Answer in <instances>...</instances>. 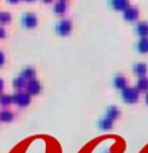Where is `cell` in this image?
<instances>
[{"instance_id": "1", "label": "cell", "mask_w": 148, "mask_h": 153, "mask_svg": "<svg viewBox=\"0 0 148 153\" xmlns=\"http://www.w3.org/2000/svg\"><path fill=\"white\" fill-rule=\"evenodd\" d=\"M121 98L127 103H136L139 100V91L136 87H125L121 91Z\"/></svg>"}, {"instance_id": "2", "label": "cell", "mask_w": 148, "mask_h": 153, "mask_svg": "<svg viewBox=\"0 0 148 153\" xmlns=\"http://www.w3.org/2000/svg\"><path fill=\"white\" fill-rule=\"evenodd\" d=\"M55 31L58 32L62 36H66V35L70 34L72 31V22L66 20V19H62V20L58 22V24L55 26Z\"/></svg>"}, {"instance_id": "3", "label": "cell", "mask_w": 148, "mask_h": 153, "mask_svg": "<svg viewBox=\"0 0 148 153\" xmlns=\"http://www.w3.org/2000/svg\"><path fill=\"white\" fill-rule=\"evenodd\" d=\"M22 24H23L26 28H32L38 24V19L34 13H24L22 16Z\"/></svg>"}, {"instance_id": "4", "label": "cell", "mask_w": 148, "mask_h": 153, "mask_svg": "<svg viewBox=\"0 0 148 153\" xmlns=\"http://www.w3.org/2000/svg\"><path fill=\"white\" fill-rule=\"evenodd\" d=\"M12 101L19 106H27L30 103V94H26V93H16L12 97Z\"/></svg>"}, {"instance_id": "5", "label": "cell", "mask_w": 148, "mask_h": 153, "mask_svg": "<svg viewBox=\"0 0 148 153\" xmlns=\"http://www.w3.org/2000/svg\"><path fill=\"white\" fill-rule=\"evenodd\" d=\"M124 19H125V20H128V22L138 20V19H139V10L136 7L129 5V7L124 11Z\"/></svg>"}, {"instance_id": "6", "label": "cell", "mask_w": 148, "mask_h": 153, "mask_svg": "<svg viewBox=\"0 0 148 153\" xmlns=\"http://www.w3.org/2000/svg\"><path fill=\"white\" fill-rule=\"evenodd\" d=\"M109 4L116 11H125L129 7V1L128 0H109Z\"/></svg>"}, {"instance_id": "7", "label": "cell", "mask_w": 148, "mask_h": 153, "mask_svg": "<svg viewBox=\"0 0 148 153\" xmlns=\"http://www.w3.org/2000/svg\"><path fill=\"white\" fill-rule=\"evenodd\" d=\"M113 85H114V87H116L117 90H124L125 87H128L127 85H128V82H127V78H125L124 75H121V74H119V75H116L114 76V79H113Z\"/></svg>"}, {"instance_id": "8", "label": "cell", "mask_w": 148, "mask_h": 153, "mask_svg": "<svg viewBox=\"0 0 148 153\" xmlns=\"http://www.w3.org/2000/svg\"><path fill=\"white\" fill-rule=\"evenodd\" d=\"M40 89H42L40 83L38 81H35V79H31V81H28V83H27V90H28L30 94H39Z\"/></svg>"}, {"instance_id": "9", "label": "cell", "mask_w": 148, "mask_h": 153, "mask_svg": "<svg viewBox=\"0 0 148 153\" xmlns=\"http://www.w3.org/2000/svg\"><path fill=\"white\" fill-rule=\"evenodd\" d=\"M147 65L144 63V62H140V63H136L135 66H133V73H135L136 75L139 76V78H141V76H146L147 74Z\"/></svg>"}, {"instance_id": "10", "label": "cell", "mask_w": 148, "mask_h": 153, "mask_svg": "<svg viewBox=\"0 0 148 153\" xmlns=\"http://www.w3.org/2000/svg\"><path fill=\"white\" fill-rule=\"evenodd\" d=\"M136 32L139 34L140 38H147L148 36V23L147 22H139L136 24Z\"/></svg>"}, {"instance_id": "11", "label": "cell", "mask_w": 148, "mask_h": 153, "mask_svg": "<svg viewBox=\"0 0 148 153\" xmlns=\"http://www.w3.org/2000/svg\"><path fill=\"white\" fill-rule=\"evenodd\" d=\"M136 89H138V91H143L146 93L148 91V78L147 76H141V78H139L138 83H136Z\"/></svg>"}, {"instance_id": "12", "label": "cell", "mask_w": 148, "mask_h": 153, "mask_svg": "<svg viewBox=\"0 0 148 153\" xmlns=\"http://www.w3.org/2000/svg\"><path fill=\"white\" fill-rule=\"evenodd\" d=\"M136 48H138L139 53L147 54L148 53V38H140V40L136 45Z\"/></svg>"}, {"instance_id": "13", "label": "cell", "mask_w": 148, "mask_h": 153, "mask_svg": "<svg viewBox=\"0 0 148 153\" xmlns=\"http://www.w3.org/2000/svg\"><path fill=\"white\" fill-rule=\"evenodd\" d=\"M119 116H120L119 109H117L116 106H109L108 110H106V118L111 120V121H113V120H116Z\"/></svg>"}, {"instance_id": "14", "label": "cell", "mask_w": 148, "mask_h": 153, "mask_svg": "<svg viewBox=\"0 0 148 153\" xmlns=\"http://www.w3.org/2000/svg\"><path fill=\"white\" fill-rule=\"evenodd\" d=\"M54 12H55L57 15H62V13L66 12V4H65V1L55 3V5H54Z\"/></svg>"}, {"instance_id": "15", "label": "cell", "mask_w": 148, "mask_h": 153, "mask_svg": "<svg viewBox=\"0 0 148 153\" xmlns=\"http://www.w3.org/2000/svg\"><path fill=\"white\" fill-rule=\"evenodd\" d=\"M34 75H35V71H34V69H31V67H26V69L22 71V78L23 79H28V81H31L32 78H34Z\"/></svg>"}, {"instance_id": "16", "label": "cell", "mask_w": 148, "mask_h": 153, "mask_svg": "<svg viewBox=\"0 0 148 153\" xmlns=\"http://www.w3.org/2000/svg\"><path fill=\"white\" fill-rule=\"evenodd\" d=\"M112 125H113V121H111V120H108V118H102L98 121V126L102 130H109L112 128Z\"/></svg>"}, {"instance_id": "17", "label": "cell", "mask_w": 148, "mask_h": 153, "mask_svg": "<svg viewBox=\"0 0 148 153\" xmlns=\"http://www.w3.org/2000/svg\"><path fill=\"white\" fill-rule=\"evenodd\" d=\"M24 86H26V79H23L22 76H18V78L13 79V87H15V89L20 90V89H23Z\"/></svg>"}, {"instance_id": "18", "label": "cell", "mask_w": 148, "mask_h": 153, "mask_svg": "<svg viewBox=\"0 0 148 153\" xmlns=\"http://www.w3.org/2000/svg\"><path fill=\"white\" fill-rule=\"evenodd\" d=\"M13 101H12V97L11 95H8V94H1L0 95V103H1L3 106H8V105H11Z\"/></svg>"}, {"instance_id": "19", "label": "cell", "mask_w": 148, "mask_h": 153, "mask_svg": "<svg viewBox=\"0 0 148 153\" xmlns=\"http://www.w3.org/2000/svg\"><path fill=\"white\" fill-rule=\"evenodd\" d=\"M12 118H13V116L10 111H1L0 113V121H3V122H10V121H12Z\"/></svg>"}, {"instance_id": "20", "label": "cell", "mask_w": 148, "mask_h": 153, "mask_svg": "<svg viewBox=\"0 0 148 153\" xmlns=\"http://www.w3.org/2000/svg\"><path fill=\"white\" fill-rule=\"evenodd\" d=\"M10 20H11V15L8 12H1L0 13V23L1 24L10 23Z\"/></svg>"}, {"instance_id": "21", "label": "cell", "mask_w": 148, "mask_h": 153, "mask_svg": "<svg viewBox=\"0 0 148 153\" xmlns=\"http://www.w3.org/2000/svg\"><path fill=\"white\" fill-rule=\"evenodd\" d=\"M3 63H4V54L0 53V66H3Z\"/></svg>"}, {"instance_id": "22", "label": "cell", "mask_w": 148, "mask_h": 153, "mask_svg": "<svg viewBox=\"0 0 148 153\" xmlns=\"http://www.w3.org/2000/svg\"><path fill=\"white\" fill-rule=\"evenodd\" d=\"M4 36H5V31H4V28L0 27V38H4Z\"/></svg>"}, {"instance_id": "23", "label": "cell", "mask_w": 148, "mask_h": 153, "mask_svg": "<svg viewBox=\"0 0 148 153\" xmlns=\"http://www.w3.org/2000/svg\"><path fill=\"white\" fill-rule=\"evenodd\" d=\"M7 1H8V3H12V4H15V3H18L19 0H7Z\"/></svg>"}, {"instance_id": "24", "label": "cell", "mask_w": 148, "mask_h": 153, "mask_svg": "<svg viewBox=\"0 0 148 153\" xmlns=\"http://www.w3.org/2000/svg\"><path fill=\"white\" fill-rule=\"evenodd\" d=\"M1 89H3V79H0V91H1Z\"/></svg>"}, {"instance_id": "25", "label": "cell", "mask_w": 148, "mask_h": 153, "mask_svg": "<svg viewBox=\"0 0 148 153\" xmlns=\"http://www.w3.org/2000/svg\"><path fill=\"white\" fill-rule=\"evenodd\" d=\"M146 103L148 105V93H147V95H146Z\"/></svg>"}, {"instance_id": "26", "label": "cell", "mask_w": 148, "mask_h": 153, "mask_svg": "<svg viewBox=\"0 0 148 153\" xmlns=\"http://www.w3.org/2000/svg\"><path fill=\"white\" fill-rule=\"evenodd\" d=\"M43 1H46V3H50V1H51V0H43Z\"/></svg>"}, {"instance_id": "27", "label": "cell", "mask_w": 148, "mask_h": 153, "mask_svg": "<svg viewBox=\"0 0 148 153\" xmlns=\"http://www.w3.org/2000/svg\"><path fill=\"white\" fill-rule=\"evenodd\" d=\"M24 1H34V0H24Z\"/></svg>"}, {"instance_id": "28", "label": "cell", "mask_w": 148, "mask_h": 153, "mask_svg": "<svg viewBox=\"0 0 148 153\" xmlns=\"http://www.w3.org/2000/svg\"><path fill=\"white\" fill-rule=\"evenodd\" d=\"M59 1H65V0H59Z\"/></svg>"}]
</instances>
